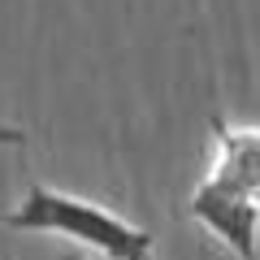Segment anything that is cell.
I'll use <instances>...</instances> for the list:
<instances>
[{
  "instance_id": "cell-1",
  "label": "cell",
  "mask_w": 260,
  "mask_h": 260,
  "mask_svg": "<svg viewBox=\"0 0 260 260\" xmlns=\"http://www.w3.org/2000/svg\"><path fill=\"white\" fill-rule=\"evenodd\" d=\"M0 221L18 234H56V239L83 243V247L100 251L109 260H152V251H156L152 230L117 217L113 208L95 204V200L56 191L48 182H30L22 204L9 208Z\"/></svg>"
},
{
  "instance_id": "cell-2",
  "label": "cell",
  "mask_w": 260,
  "mask_h": 260,
  "mask_svg": "<svg viewBox=\"0 0 260 260\" xmlns=\"http://www.w3.org/2000/svg\"><path fill=\"white\" fill-rule=\"evenodd\" d=\"M208 130H213V165L204 182L260 208V126H239L213 113Z\"/></svg>"
},
{
  "instance_id": "cell-3",
  "label": "cell",
  "mask_w": 260,
  "mask_h": 260,
  "mask_svg": "<svg viewBox=\"0 0 260 260\" xmlns=\"http://www.w3.org/2000/svg\"><path fill=\"white\" fill-rule=\"evenodd\" d=\"M186 208L213 239H221L225 251H234L239 260H260V208L243 204V200H234L208 182H200L191 191Z\"/></svg>"
},
{
  "instance_id": "cell-4",
  "label": "cell",
  "mask_w": 260,
  "mask_h": 260,
  "mask_svg": "<svg viewBox=\"0 0 260 260\" xmlns=\"http://www.w3.org/2000/svg\"><path fill=\"white\" fill-rule=\"evenodd\" d=\"M30 143V135L22 126H5V121H0V148H26Z\"/></svg>"
}]
</instances>
